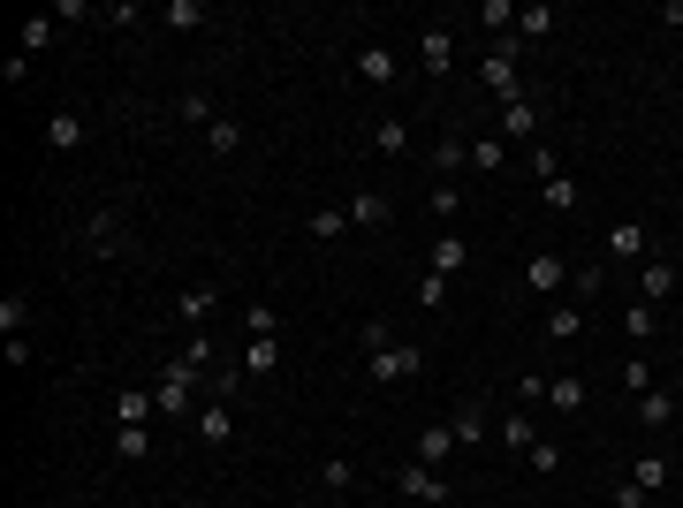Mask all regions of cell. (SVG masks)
Wrapping results in <instances>:
<instances>
[{
  "label": "cell",
  "instance_id": "f35d334b",
  "mask_svg": "<svg viewBox=\"0 0 683 508\" xmlns=\"http://www.w3.org/2000/svg\"><path fill=\"white\" fill-rule=\"evenodd\" d=\"M160 23H168V31H197V23H205V8H197V0H168V8H160Z\"/></svg>",
  "mask_w": 683,
  "mask_h": 508
},
{
  "label": "cell",
  "instance_id": "7c38bea8",
  "mask_svg": "<svg viewBox=\"0 0 683 508\" xmlns=\"http://www.w3.org/2000/svg\"><path fill=\"white\" fill-rule=\"evenodd\" d=\"M236 364H243V379H274L281 372V335H251Z\"/></svg>",
  "mask_w": 683,
  "mask_h": 508
},
{
  "label": "cell",
  "instance_id": "30bf717a",
  "mask_svg": "<svg viewBox=\"0 0 683 508\" xmlns=\"http://www.w3.org/2000/svg\"><path fill=\"white\" fill-rule=\"evenodd\" d=\"M213 312H220V289H213V281L175 289V319H182V327H197V335H205V319H213Z\"/></svg>",
  "mask_w": 683,
  "mask_h": 508
},
{
  "label": "cell",
  "instance_id": "d590c367",
  "mask_svg": "<svg viewBox=\"0 0 683 508\" xmlns=\"http://www.w3.org/2000/svg\"><path fill=\"white\" fill-rule=\"evenodd\" d=\"M479 23H487L494 38H510L516 31V0H479Z\"/></svg>",
  "mask_w": 683,
  "mask_h": 508
},
{
  "label": "cell",
  "instance_id": "e0dca14e",
  "mask_svg": "<svg viewBox=\"0 0 683 508\" xmlns=\"http://www.w3.org/2000/svg\"><path fill=\"white\" fill-rule=\"evenodd\" d=\"M464 266H471V243H464V228H441V243H433V274H448V281H456Z\"/></svg>",
  "mask_w": 683,
  "mask_h": 508
},
{
  "label": "cell",
  "instance_id": "4fadbf2b",
  "mask_svg": "<svg viewBox=\"0 0 683 508\" xmlns=\"http://www.w3.org/2000/svg\"><path fill=\"white\" fill-rule=\"evenodd\" d=\"M448 425H456V440H464V448H479V440H487V433H494V418H487V395H464V402H456V418H448Z\"/></svg>",
  "mask_w": 683,
  "mask_h": 508
},
{
  "label": "cell",
  "instance_id": "277c9868",
  "mask_svg": "<svg viewBox=\"0 0 683 508\" xmlns=\"http://www.w3.org/2000/svg\"><path fill=\"white\" fill-rule=\"evenodd\" d=\"M364 364H372V387H403V379L426 372V349H418V341H387V349H372Z\"/></svg>",
  "mask_w": 683,
  "mask_h": 508
},
{
  "label": "cell",
  "instance_id": "c3c4849f",
  "mask_svg": "<svg viewBox=\"0 0 683 508\" xmlns=\"http://www.w3.org/2000/svg\"><path fill=\"white\" fill-rule=\"evenodd\" d=\"M623 387H631V395H646V387H654V364H646V356H631V364H623Z\"/></svg>",
  "mask_w": 683,
  "mask_h": 508
},
{
  "label": "cell",
  "instance_id": "7bdbcfd3",
  "mask_svg": "<svg viewBox=\"0 0 683 508\" xmlns=\"http://www.w3.org/2000/svg\"><path fill=\"white\" fill-rule=\"evenodd\" d=\"M524 463H531L539 479H554V471H562V448H554V440H531V448H524Z\"/></svg>",
  "mask_w": 683,
  "mask_h": 508
},
{
  "label": "cell",
  "instance_id": "5bb4252c",
  "mask_svg": "<svg viewBox=\"0 0 683 508\" xmlns=\"http://www.w3.org/2000/svg\"><path fill=\"white\" fill-rule=\"evenodd\" d=\"M153 418H160V395L153 387H122L115 395V425H153Z\"/></svg>",
  "mask_w": 683,
  "mask_h": 508
},
{
  "label": "cell",
  "instance_id": "681fc988",
  "mask_svg": "<svg viewBox=\"0 0 683 508\" xmlns=\"http://www.w3.org/2000/svg\"><path fill=\"white\" fill-rule=\"evenodd\" d=\"M0 327H8V341L23 335V297H0Z\"/></svg>",
  "mask_w": 683,
  "mask_h": 508
},
{
  "label": "cell",
  "instance_id": "3957f363",
  "mask_svg": "<svg viewBox=\"0 0 683 508\" xmlns=\"http://www.w3.org/2000/svg\"><path fill=\"white\" fill-rule=\"evenodd\" d=\"M516 53H524V38H494V53H487V61H479V84H487V92H494V99H502V107H516V99H524V76H516Z\"/></svg>",
  "mask_w": 683,
  "mask_h": 508
},
{
  "label": "cell",
  "instance_id": "6da1fadb",
  "mask_svg": "<svg viewBox=\"0 0 683 508\" xmlns=\"http://www.w3.org/2000/svg\"><path fill=\"white\" fill-rule=\"evenodd\" d=\"M153 395H160V418H182V425H190V418H197V395H205V379H197L182 356H168V364H160V379H153Z\"/></svg>",
  "mask_w": 683,
  "mask_h": 508
},
{
  "label": "cell",
  "instance_id": "484cf974",
  "mask_svg": "<svg viewBox=\"0 0 683 508\" xmlns=\"http://www.w3.org/2000/svg\"><path fill=\"white\" fill-rule=\"evenodd\" d=\"M372 153L403 160V153H410V122H403V114H380V130H372Z\"/></svg>",
  "mask_w": 683,
  "mask_h": 508
},
{
  "label": "cell",
  "instance_id": "60d3db41",
  "mask_svg": "<svg viewBox=\"0 0 683 508\" xmlns=\"http://www.w3.org/2000/svg\"><path fill=\"white\" fill-rule=\"evenodd\" d=\"M53 23H61V15H31V23H23V53H46V46H53Z\"/></svg>",
  "mask_w": 683,
  "mask_h": 508
},
{
  "label": "cell",
  "instance_id": "8992f818",
  "mask_svg": "<svg viewBox=\"0 0 683 508\" xmlns=\"http://www.w3.org/2000/svg\"><path fill=\"white\" fill-rule=\"evenodd\" d=\"M395 494H410V501H433V508H448V471L403 463V471H395Z\"/></svg>",
  "mask_w": 683,
  "mask_h": 508
},
{
  "label": "cell",
  "instance_id": "44dd1931",
  "mask_svg": "<svg viewBox=\"0 0 683 508\" xmlns=\"http://www.w3.org/2000/svg\"><path fill=\"white\" fill-rule=\"evenodd\" d=\"M342 213H349V228H387V213H395V205H387L380 190H357V197H349Z\"/></svg>",
  "mask_w": 683,
  "mask_h": 508
},
{
  "label": "cell",
  "instance_id": "ffe728a7",
  "mask_svg": "<svg viewBox=\"0 0 683 508\" xmlns=\"http://www.w3.org/2000/svg\"><path fill=\"white\" fill-rule=\"evenodd\" d=\"M357 76H364V84H380V92H387V84H395V76H403V69H395V53H387V46H357Z\"/></svg>",
  "mask_w": 683,
  "mask_h": 508
},
{
  "label": "cell",
  "instance_id": "f546056e",
  "mask_svg": "<svg viewBox=\"0 0 683 508\" xmlns=\"http://www.w3.org/2000/svg\"><path fill=\"white\" fill-rule=\"evenodd\" d=\"M175 356H182V364H190L197 379H213V372H220V356H213V335H190L182 349H175Z\"/></svg>",
  "mask_w": 683,
  "mask_h": 508
},
{
  "label": "cell",
  "instance_id": "cb8c5ba5",
  "mask_svg": "<svg viewBox=\"0 0 683 508\" xmlns=\"http://www.w3.org/2000/svg\"><path fill=\"white\" fill-rule=\"evenodd\" d=\"M464 168H471V145H464V137H441V145H433V182H456Z\"/></svg>",
  "mask_w": 683,
  "mask_h": 508
},
{
  "label": "cell",
  "instance_id": "ee69618b",
  "mask_svg": "<svg viewBox=\"0 0 683 508\" xmlns=\"http://www.w3.org/2000/svg\"><path fill=\"white\" fill-rule=\"evenodd\" d=\"M418 304L441 312V304H448V274H426V281H418Z\"/></svg>",
  "mask_w": 683,
  "mask_h": 508
},
{
  "label": "cell",
  "instance_id": "7a4b0ae2",
  "mask_svg": "<svg viewBox=\"0 0 683 508\" xmlns=\"http://www.w3.org/2000/svg\"><path fill=\"white\" fill-rule=\"evenodd\" d=\"M76 243H84L92 258H122L137 235L122 228V205H92V213H84V228H76Z\"/></svg>",
  "mask_w": 683,
  "mask_h": 508
},
{
  "label": "cell",
  "instance_id": "7402d4cb",
  "mask_svg": "<svg viewBox=\"0 0 683 508\" xmlns=\"http://www.w3.org/2000/svg\"><path fill=\"white\" fill-rule=\"evenodd\" d=\"M669 418H676V395H669V387H646V395H638V425H646V433H669Z\"/></svg>",
  "mask_w": 683,
  "mask_h": 508
},
{
  "label": "cell",
  "instance_id": "d6a6232c",
  "mask_svg": "<svg viewBox=\"0 0 683 508\" xmlns=\"http://www.w3.org/2000/svg\"><path fill=\"white\" fill-rule=\"evenodd\" d=\"M342 235H349V213H342V205H320V213H312V243H342Z\"/></svg>",
  "mask_w": 683,
  "mask_h": 508
},
{
  "label": "cell",
  "instance_id": "4dcf8cb0",
  "mask_svg": "<svg viewBox=\"0 0 683 508\" xmlns=\"http://www.w3.org/2000/svg\"><path fill=\"white\" fill-rule=\"evenodd\" d=\"M600 289H608V274H600V266H570V304H577V312H585Z\"/></svg>",
  "mask_w": 683,
  "mask_h": 508
},
{
  "label": "cell",
  "instance_id": "b9f144b4",
  "mask_svg": "<svg viewBox=\"0 0 683 508\" xmlns=\"http://www.w3.org/2000/svg\"><path fill=\"white\" fill-rule=\"evenodd\" d=\"M433 213H441V228H456V213H464V190H456V182H433Z\"/></svg>",
  "mask_w": 683,
  "mask_h": 508
},
{
  "label": "cell",
  "instance_id": "f907efd6",
  "mask_svg": "<svg viewBox=\"0 0 683 508\" xmlns=\"http://www.w3.org/2000/svg\"><path fill=\"white\" fill-rule=\"evenodd\" d=\"M615 508H646V494H638L631 479H615Z\"/></svg>",
  "mask_w": 683,
  "mask_h": 508
},
{
  "label": "cell",
  "instance_id": "8fae6325",
  "mask_svg": "<svg viewBox=\"0 0 683 508\" xmlns=\"http://www.w3.org/2000/svg\"><path fill=\"white\" fill-rule=\"evenodd\" d=\"M585 402H592V387H585L577 372H547V410H554V418H577Z\"/></svg>",
  "mask_w": 683,
  "mask_h": 508
},
{
  "label": "cell",
  "instance_id": "603a6c76",
  "mask_svg": "<svg viewBox=\"0 0 683 508\" xmlns=\"http://www.w3.org/2000/svg\"><path fill=\"white\" fill-rule=\"evenodd\" d=\"M631 486H638V494H646V501H654V494H661V486H669V456H661V448H646V456H638V463H631Z\"/></svg>",
  "mask_w": 683,
  "mask_h": 508
},
{
  "label": "cell",
  "instance_id": "9a60e30c",
  "mask_svg": "<svg viewBox=\"0 0 683 508\" xmlns=\"http://www.w3.org/2000/svg\"><path fill=\"white\" fill-rule=\"evenodd\" d=\"M418 61H426V76L441 84V76L456 69V38H448V31H426V38H418Z\"/></svg>",
  "mask_w": 683,
  "mask_h": 508
},
{
  "label": "cell",
  "instance_id": "2e32d148",
  "mask_svg": "<svg viewBox=\"0 0 683 508\" xmlns=\"http://www.w3.org/2000/svg\"><path fill=\"white\" fill-rule=\"evenodd\" d=\"M46 145H53V153H76V145H84V114H76V107H53V114H46Z\"/></svg>",
  "mask_w": 683,
  "mask_h": 508
},
{
  "label": "cell",
  "instance_id": "d6986e66",
  "mask_svg": "<svg viewBox=\"0 0 683 508\" xmlns=\"http://www.w3.org/2000/svg\"><path fill=\"white\" fill-rule=\"evenodd\" d=\"M539 335H547V341H562V349H570V341H585V335H592V327H585V312H577V304H554Z\"/></svg>",
  "mask_w": 683,
  "mask_h": 508
},
{
  "label": "cell",
  "instance_id": "1f68e13d",
  "mask_svg": "<svg viewBox=\"0 0 683 508\" xmlns=\"http://www.w3.org/2000/svg\"><path fill=\"white\" fill-rule=\"evenodd\" d=\"M115 456H122V463H145V456H153V433H145V425H115Z\"/></svg>",
  "mask_w": 683,
  "mask_h": 508
},
{
  "label": "cell",
  "instance_id": "9c48e42d",
  "mask_svg": "<svg viewBox=\"0 0 683 508\" xmlns=\"http://www.w3.org/2000/svg\"><path fill=\"white\" fill-rule=\"evenodd\" d=\"M562 281H570V266H562L554 251H531V258H524V289H531V297H562Z\"/></svg>",
  "mask_w": 683,
  "mask_h": 508
},
{
  "label": "cell",
  "instance_id": "f6af8a7d",
  "mask_svg": "<svg viewBox=\"0 0 683 508\" xmlns=\"http://www.w3.org/2000/svg\"><path fill=\"white\" fill-rule=\"evenodd\" d=\"M516 402H524V410H531V402L547 410V372H524V379H516Z\"/></svg>",
  "mask_w": 683,
  "mask_h": 508
},
{
  "label": "cell",
  "instance_id": "ba28073f",
  "mask_svg": "<svg viewBox=\"0 0 683 508\" xmlns=\"http://www.w3.org/2000/svg\"><path fill=\"white\" fill-rule=\"evenodd\" d=\"M190 433H197L205 448H228V440H236V410L205 395V402H197V418H190Z\"/></svg>",
  "mask_w": 683,
  "mask_h": 508
},
{
  "label": "cell",
  "instance_id": "836d02e7",
  "mask_svg": "<svg viewBox=\"0 0 683 508\" xmlns=\"http://www.w3.org/2000/svg\"><path fill=\"white\" fill-rule=\"evenodd\" d=\"M320 486H327V494H349V486H357V463H349V456H327V463H320Z\"/></svg>",
  "mask_w": 683,
  "mask_h": 508
},
{
  "label": "cell",
  "instance_id": "8d00e7d4",
  "mask_svg": "<svg viewBox=\"0 0 683 508\" xmlns=\"http://www.w3.org/2000/svg\"><path fill=\"white\" fill-rule=\"evenodd\" d=\"M539 190H547V213H577V182L570 174H547Z\"/></svg>",
  "mask_w": 683,
  "mask_h": 508
},
{
  "label": "cell",
  "instance_id": "ab89813d",
  "mask_svg": "<svg viewBox=\"0 0 683 508\" xmlns=\"http://www.w3.org/2000/svg\"><path fill=\"white\" fill-rule=\"evenodd\" d=\"M471 174H502V137H471Z\"/></svg>",
  "mask_w": 683,
  "mask_h": 508
},
{
  "label": "cell",
  "instance_id": "52a82bcc",
  "mask_svg": "<svg viewBox=\"0 0 683 508\" xmlns=\"http://www.w3.org/2000/svg\"><path fill=\"white\" fill-rule=\"evenodd\" d=\"M608 258H623V266H646V258H654V235H646V220H615V228H608Z\"/></svg>",
  "mask_w": 683,
  "mask_h": 508
},
{
  "label": "cell",
  "instance_id": "5b68a950",
  "mask_svg": "<svg viewBox=\"0 0 683 508\" xmlns=\"http://www.w3.org/2000/svg\"><path fill=\"white\" fill-rule=\"evenodd\" d=\"M464 440H456V425L448 418H433V425H418V440H410V463H426V471H448V456H456Z\"/></svg>",
  "mask_w": 683,
  "mask_h": 508
},
{
  "label": "cell",
  "instance_id": "f1b7e54d",
  "mask_svg": "<svg viewBox=\"0 0 683 508\" xmlns=\"http://www.w3.org/2000/svg\"><path fill=\"white\" fill-rule=\"evenodd\" d=\"M175 114H182L190 130H213V122H220V107H213V92H182V99H175Z\"/></svg>",
  "mask_w": 683,
  "mask_h": 508
},
{
  "label": "cell",
  "instance_id": "83f0119b",
  "mask_svg": "<svg viewBox=\"0 0 683 508\" xmlns=\"http://www.w3.org/2000/svg\"><path fill=\"white\" fill-rule=\"evenodd\" d=\"M494 440H502V448H516V456H524V448L539 440V425H531V410H502V433H494Z\"/></svg>",
  "mask_w": 683,
  "mask_h": 508
},
{
  "label": "cell",
  "instance_id": "e575fe53",
  "mask_svg": "<svg viewBox=\"0 0 683 508\" xmlns=\"http://www.w3.org/2000/svg\"><path fill=\"white\" fill-rule=\"evenodd\" d=\"M547 31H554V8H539V0H531V8H516V38H524V46H531V38H547Z\"/></svg>",
  "mask_w": 683,
  "mask_h": 508
},
{
  "label": "cell",
  "instance_id": "7dc6e473",
  "mask_svg": "<svg viewBox=\"0 0 683 508\" xmlns=\"http://www.w3.org/2000/svg\"><path fill=\"white\" fill-rule=\"evenodd\" d=\"M243 327H251V335H281V312H274V304H251V319H243Z\"/></svg>",
  "mask_w": 683,
  "mask_h": 508
},
{
  "label": "cell",
  "instance_id": "ac0fdd59",
  "mask_svg": "<svg viewBox=\"0 0 683 508\" xmlns=\"http://www.w3.org/2000/svg\"><path fill=\"white\" fill-rule=\"evenodd\" d=\"M531 137H539V107H531V99L502 107V145H531Z\"/></svg>",
  "mask_w": 683,
  "mask_h": 508
},
{
  "label": "cell",
  "instance_id": "d4e9b609",
  "mask_svg": "<svg viewBox=\"0 0 683 508\" xmlns=\"http://www.w3.org/2000/svg\"><path fill=\"white\" fill-rule=\"evenodd\" d=\"M205 153H213V160H236V153H243V122H236V114H220V122L205 130Z\"/></svg>",
  "mask_w": 683,
  "mask_h": 508
},
{
  "label": "cell",
  "instance_id": "74e56055",
  "mask_svg": "<svg viewBox=\"0 0 683 508\" xmlns=\"http://www.w3.org/2000/svg\"><path fill=\"white\" fill-rule=\"evenodd\" d=\"M623 335H631V341L661 335V319H654V304H646V297H638V304H631V312H623Z\"/></svg>",
  "mask_w": 683,
  "mask_h": 508
},
{
  "label": "cell",
  "instance_id": "bcb514c9",
  "mask_svg": "<svg viewBox=\"0 0 683 508\" xmlns=\"http://www.w3.org/2000/svg\"><path fill=\"white\" fill-rule=\"evenodd\" d=\"M357 341H364V356H372V349H387V341H395V327H387V319H364V327H357Z\"/></svg>",
  "mask_w": 683,
  "mask_h": 508
},
{
  "label": "cell",
  "instance_id": "4316f807",
  "mask_svg": "<svg viewBox=\"0 0 683 508\" xmlns=\"http://www.w3.org/2000/svg\"><path fill=\"white\" fill-rule=\"evenodd\" d=\"M638 289H646V304L676 297V266H669V258H646V266H638Z\"/></svg>",
  "mask_w": 683,
  "mask_h": 508
}]
</instances>
